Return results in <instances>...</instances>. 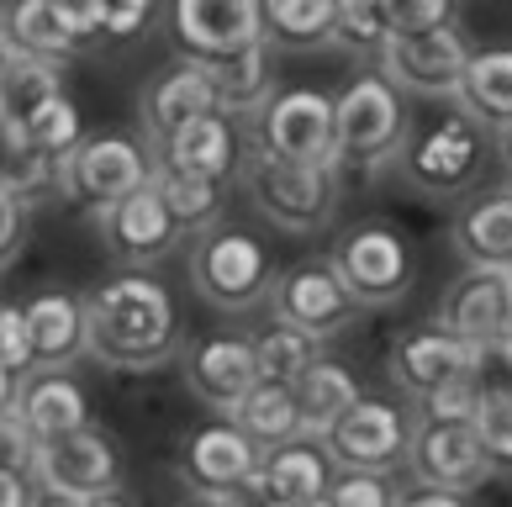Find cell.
Returning a JSON list of instances; mask_svg holds the SVG:
<instances>
[{"mask_svg":"<svg viewBox=\"0 0 512 507\" xmlns=\"http://www.w3.org/2000/svg\"><path fill=\"white\" fill-rule=\"evenodd\" d=\"M238 175H243V191H249L254 212L275 233H317L338 212V164H291L249 143Z\"/></svg>","mask_w":512,"mask_h":507,"instance_id":"7a4b0ae2","label":"cell"},{"mask_svg":"<svg viewBox=\"0 0 512 507\" xmlns=\"http://www.w3.org/2000/svg\"><path fill=\"white\" fill-rule=\"evenodd\" d=\"M32 507H80V502H69V497H59V492H43V486H37Z\"/></svg>","mask_w":512,"mask_h":507,"instance_id":"681fc988","label":"cell"},{"mask_svg":"<svg viewBox=\"0 0 512 507\" xmlns=\"http://www.w3.org/2000/svg\"><path fill=\"white\" fill-rule=\"evenodd\" d=\"M191 286L206 307L217 312H249L259 302H270V249L259 243L254 228L238 222H217L191 243Z\"/></svg>","mask_w":512,"mask_h":507,"instance_id":"277c9868","label":"cell"},{"mask_svg":"<svg viewBox=\"0 0 512 507\" xmlns=\"http://www.w3.org/2000/svg\"><path fill=\"white\" fill-rule=\"evenodd\" d=\"M301 507H328V497H322V502H301Z\"/></svg>","mask_w":512,"mask_h":507,"instance_id":"816d5d0a","label":"cell"},{"mask_svg":"<svg viewBox=\"0 0 512 507\" xmlns=\"http://www.w3.org/2000/svg\"><path fill=\"white\" fill-rule=\"evenodd\" d=\"M233 423L259 444V455L264 449H275V444H291L301 439V412H296V397H291V386H254L249 397L238 402L233 412Z\"/></svg>","mask_w":512,"mask_h":507,"instance_id":"4dcf8cb0","label":"cell"},{"mask_svg":"<svg viewBox=\"0 0 512 507\" xmlns=\"http://www.w3.org/2000/svg\"><path fill=\"white\" fill-rule=\"evenodd\" d=\"M32 497H37V481L32 476L0 471V507H32Z\"/></svg>","mask_w":512,"mask_h":507,"instance_id":"bcb514c9","label":"cell"},{"mask_svg":"<svg viewBox=\"0 0 512 507\" xmlns=\"http://www.w3.org/2000/svg\"><path fill=\"white\" fill-rule=\"evenodd\" d=\"M0 43L16 48L22 59H37V64H64L74 59V37L59 27V16H53L48 0H11L6 11H0Z\"/></svg>","mask_w":512,"mask_h":507,"instance_id":"83f0119b","label":"cell"},{"mask_svg":"<svg viewBox=\"0 0 512 507\" xmlns=\"http://www.w3.org/2000/svg\"><path fill=\"white\" fill-rule=\"evenodd\" d=\"M497 159H502V169L512 175V127H502V133H497Z\"/></svg>","mask_w":512,"mask_h":507,"instance_id":"c3c4849f","label":"cell"},{"mask_svg":"<svg viewBox=\"0 0 512 507\" xmlns=\"http://www.w3.org/2000/svg\"><path fill=\"white\" fill-rule=\"evenodd\" d=\"M412 138V111L407 96L396 90L381 69L359 74L344 85V96H333V143H338V169H375L402 159Z\"/></svg>","mask_w":512,"mask_h":507,"instance_id":"3957f363","label":"cell"},{"mask_svg":"<svg viewBox=\"0 0 512 507\" xmlns=\"http://www.w3.org/2000/svg\"><path fill=\"white\" fill-rule=\"evenodd\" d=\"M333 275L344 280L354 307H396L417 280V254L391 222H354L328 254Z\"/></svg>","mask_w":512,"mask_h":507,"instance_id":"5b68a950","label":"cell"},{"mask_svg":"<svg viewBox=\"0 0 512 507\" xmlns=\"http://www.w3.org/2000/svg\"><path fill=\"white\" fill-rule=\"evenodd\" d=\"M396 507H470V497L460 492H444V486H407Z\"/></svg>","mask_w":512,"mask_h":507,"instance_id":"f6af8a7d","label":"cell"},{"mask_svg":"<svg viewBox=\"0 0 512 507\" xmlns=\"http://www.w3.org/2000/svg\"><path fill=\"white\" fill-rule=\"evenodd\" d=\"M0 365L11 375L32 370V344H27V323H22V307L16 302H0Z\"/></svg>","mask_w":512,"mask_h":507,"instance_id":"7bdbcfd3","label":"cell"},{"mask_svg":"<svg viewBox=\"0 0 512 507\" xmlns=\"http://www.w3.org/2000/svg\"><path fill=\"white\" fill-rule=\"evenodd\" d=\"M180 312L159 275L117 270L85 291V354L106 370H159L180 354Z\"/></svg>","mask_w":512,"mask_h":507,"instance_id":"6da1fadb","label":"cell"},{"mask_svg":"<svg viewBox=\"0 0 512 507\" xmlns=\"http://www.w3.org/2000/svg\"><path fill=\"white\" fill-rule=\"evenodd\" d=\"M201 507H233V502H201Z\"/></svg>","mask_w":512,"mask_h":507,"instance_id":"f5cc1de1","label":"cell"},{"mask_svg":"<svg viewBox=\"0 0 512 507\" xmlns=\"http://www.w3.org/2000/svg\"><path fill=\"white\" fill-rule=\"evenodd\" d=\"M154 164L169 169V175H191V180L222 185L243 164V148H238L233 122H227L222 111H206V117H196L191 127H180V133L159 148Z\"/></svg>","mask_w":512,"mask_h":507,"instance_id":"cb8c5ba5","label":"cell"},{"mask_svg":"<svg viewBox=\"0 0 512 507\" xmlns=\"http://www.w3.org/2000/svg\"><path fill=\"white\" fill-rule=\"evenodd\" d=\"M154 185H159V196H164V206H169V217H175L180 238H185V233L201 238L206 228H217V222H222V185L191 180V175H169V169H159Z\"/></svg>","mask_w":512,"mask_h":507,"instance_id":"836d02e7","label":"cell"},{"mask_svg":"<svg viewBox=\"0 0 512 507\" xmlns=\"http://www.w3.org/2000/svg\"><path fill=\"white\" fill-rule=\"evenodd\" d=\"M154 175H159V164H154V154H148L143 138H132V133H90L59 164V191L74 206H90V212L101 217L106 206H117L122 196L154 185Z\"/></svg>","mask_w":512,"mask_h":507,"instance_id":"8992f818","label":"cell"},{"mask_svg":"<svg viewBox=\"0 0 512 507\" xmlns=\"http://www.w3.org/2000/svg\"><path fill=\"white\" fill-rule=\"evenodd\" d=\"M59 27L74 43H90V37H106V0H48Z\"/></svg>","mask_w":512,"mask_h":507,"instance_id":"b9f144b4","label":"cell"},{"mask_svg":"<svg viewBox=\"0 0 512 507\" xmlns=\"http://www.w3.org/2000/svg\"><path fill=\"white\" fill-rule=\"evenodd\" d=\"M80 507H132V502H122V492H111V497H96V502H80Z\"/></svg>","mask_w":512,"mask_h":507,"instance_id":"f907efd6","label":"cell"},{"mask_svg":"<svg viewBox=\"0 0 512 507\" xmlns=\"http://www.w3.org/2000/svg\"><path fill=\"white\" fill-rule=\"evenodd\" d=\"M32 481L43 486V492L69 497V502H96V497H111L122 486V455L101 428H80V434H69V439L37 444Z\"/></svg>","mask_w":512,"mask_h":507,"instance_id":"ac0fdd59","label":"cell"},{"mask_svg":"<svg viewBox=\"0 0 512 507\" xmlns=\"http://www.w3.org/2000/svg\"><path fill=\"white\" fill-rule=\"evenodd\" d=\"M96 222H101L106 254L117 259L122 270L159 265V259L175 254V243H180V228H175V217H169L159 185H143V191L122 196L117 206H106Z\"/></svg>","mask_w":512,"mask_h":507,"instance_id":"ffe728a7","label":"cell"},{"mask_svg":"<svg viewBox=\"0 0 512 507\" xmlns=\"http://www.w3.org/2000/svg\"><path fill=\"white\" fill-rule=\"evenodd\" d=\"M27 233H32V201L16 191H0V270L27 249Z\"/></svg>","mask_w":512,"mask_h":507,"instance_id":"ab89813d","label":"cell"},{"mask_svg":"<svg viewBox=\"0 0 512 507\" xmlns=\"http://www.w3.org/2000/svg\"><path fill=\"white\" fill-rule=\"evenodd\" d=\"M391 37H417V32H439L454 27V0H381Z\"/></svg>","mask_w":512,"mask_h":507,"instance_id":"f35d334b","label":"cell"},{"mask_svg":"<svg viewBox=\"0 0 512 507\" xmlns=\"http://www.w3.org/2000/svg\"><path fill=\"white\" fill-rule=\"evenodd\" d=\"M254 143L291 164H338L333 96L312 85H275V96L254 117Z\"/></svg>","mask_w":512,"mask_h":507,"instance_id":"52a82bcc","label":"cell"},{"mask_svg":"<svg viewBox=\"0 0 512 507\" xmlns=\"http://www.w3.org/2000/svg\"><path fill=\"white\" fill-rule=\"evenodd\" d=\"M264 43L270 48H328L333 43V0H264Z\"/></svg>","mask_w":512,"mask_h":507,"instance_id":"f546056e","label":"cell"},{"mask_svg":"<svg viewBox=\"0 0 512 507\" xmlns=\"http://www.w3.org/2000/svg\"><path fill=\"white\" fill-rule=\"evenodd\" d=\"M476 434H481L491 471H512V397H481Z\"/></svg>","mask_w":512,"mask_h":507,"instance_id":"74e56055","label":"cell"},{"mask_svg":"<svg viewBox=\"0 0 512 507\" xmlns=\"http://www.w3.org/2000/svg\"><path fill=\"white\" fill-rule=\"evenodd\" d=\"M333 43L349 53H375L381 59L391 43L386 6L381 0H333Z\"/></svg>","mask_w":512,"mask_h":507,"instance_id":"e575fe53","label":"cell"},{"mask_svg":"<svg viewBox=\"0 0 512 507\" xmlns=\"http://www.w3.org/2000/svg\"><path fill=\"white\" fill-rule=\"evenodd\" d=\"M175 43L196 64H227L264 43V0H175Z\"/></svg>","mask_w":512,"mask_h":507,"instance_id":"e0dca14e","label":"cell"},{"mask_svg":"<svg viewBox=\"0 0 512 507\" xmlns=\"http://www.w3.org/2000/svg\"><path fill=\"white\" fill-rule=\"evenodd\" d=\"M212 85H217V111L227 122L238 117H259L264 101L275 96V74H270V43H259L249 53L227 64H212Z\"/></svg>","mask_w":512,"mask_h":507,"instance_id":"f1b7e54d","label":"cell"},{"mask_svg":"<svg viewBox=\"0 0 512 507\" xmlns=\"http://www.w3.org/2000/svg\"><path fill=\"white\" fill-rule=\"evenodd\" d=\"M476 407H481V391H476L470 375H460V381H444L439 391L417 397L412 423H476Z\"/></svg>","mask_w":512,"mask_h":507,"instance_id":"d590c367","label":"cell"},{"mask_svg":"<svg viewBox=\"0 0 512 507\" xmlns=\"http://www.w3.org/2000/svg\"><path fill=\"white\" fill-rule=\"evenodd\" d=\"M454 249L465 265L481 270H512V191H486L454 217Z\"/></svg>","mask_w":512,"mask_h":507,"instance_id":"d4e9b609","label":"cell"},{"mask_svg":"<svg viewBox=\"0 0 512 507\" xmlns=\"http://www.w3.org/2000/svg\"><path fill=\"white\" fill-rule=\"evenodd\" d=\"M32 370H69L85 360V296L74 291H37L22 307Z\"/></svg>","mask_w":512,"mask_h":507,"instance_id":"603a6c76","label":"cell"},{"mask_svg":"<svg viewBox=\"0 0 512 507\" xmlns=\"http://www.w3.org/2000/svg\"><path fill=\"white\" fill-rule=\"evenodd\" d=\"M454 106H460V117L470 127H491V133L512 127V48L470 53L465 80L454 90Z\"/></svg>","mask_w":512,"mask_h":507,"instance_id":"484cf974","label":"cell"},{"mask_svg":"<svg viewBox=\"0 0 512 507\" xmlns=\"http://www.w3.org/2000/svg\"><path fill=\"white\" fill-rule=\"evenodd\" d=\"M407 444H412V418H407V407H396L386 397H359L322 434V449L333 455L338 471H386L391 476V465L407 460Z\"/></svg>","mask_w":512,"mask_h":507,"instance_id":"30bf717a","label":"cell"},{"mask_svg":"<svg viewBox=\"0 0 512 507\" xmlns=\"http://www.w3.org/2000/svg\"><path fill=\"white\" fill-rule=\"evenodd\" d=\"M16 418L37 444H53L90 428V397L69 370H27L16 386Z\"/></svg>","mask_w":512,"mask_h":507,"instance_id":"44dd1931","label":"cell"},{"mask_svg":"<svg viewBox=\"0 0 512 507\" xmlns=\"http://www.w3.org/2000/svg\"><path fill=\"white\" fill-rule=\"evenodd\" d=\"M270 312L275 323H286L296 333L328 344L354 323V296L344 291V280L333 275L328 259H301V265H286L270 286Z\"/></svg>","mask_w":512,"mask_h":507,"instance_id":"9c48e42d","label":"cell"},{"mask_svg":"<svg viewBox=\"0 0 512 507\" xmlns=\"http://www.w3.org/2000/svg\"><path fill=\"white\" fill-rule=\"evenodd\" d=\"M396 481L386 471H338L328 486V507H396Z\"/></svg>","mask_w":512,"mask_h":507,"instance_id":"8d00e7d4","label":"cell"},{"mask_svg":"<svg viewBox=\"0 0 512 507\" xmlns=\"http://www.w3.org/2000/svg\"><path fill=\"white\" fill-rule=\"evenodd\" d=\"M159 0H106V37H138Z\"/></svg>","mask_w":512,"mask_h":507,"instance_id":"ee69618b","label":"cell"},{"mask_svg":"<svg viewBox=\"0 0 512 507\" xmlns=\"http://www.w3.org/2000/svg\"><path fill=\"white\" fill-rule=\"evenodd\" d=\"M254 471H259V444L233 418L201 423L196 434H185L180 460H175L180 486L201 502H233Z\"/></svg>","mask_w":512,"mask_h":507,"instance_id":"ba28073f","label":"cell"},{"mask_svg":"<svg viewBox=\"0 0 512 507\" xmlns=\"http://www.w3.org/2000/svg\"><path fill=\"white\" fill-rule=\"evenodd\" d=\"M16 386H22V375H11L6 365H0V412L16 407Z\"/></svg>","mask_w":512,"mask_h":507,"instance_id":"7dc6e473","label":"cell"},{"mask_svg":"<svg viewBox=\"0 0 512 507\" xmlns=\"http://www.w3.org/2000/svg\"><path fill=\"white\" fill-rule=\"evenodd\" d=\"M386 370H391V381L417 402V397H428V391H439L444 381L470 375V349L460 344V338H449L439 323H423V328H412L391 344Z\"/></svg>","mask_w":512,"mask_h":507,"instance_id":"7402d4cb","label":"cell"},{"mask_svg":"<svg viewBox=\"0 0 512 507\" xmlns=\"http://www.w3.org/2000/svg\"><path fill=\"white\" fill-rule=\"evenodd\" d=\"M291 397H296V412H301V434L322 439L359 397H365V386H359V375L349 365L317 360V365L301 370V381L291 386Z\"/></svg>","mask_w":512,"mask_h":507,"instance_id":"4316f807","label":"cell"},{"mask_svg":"<svg viewBox=\"0 0 512 507\" xmlns=\"http://www.w3.org/2000/svg\"><path fill=\"white\" fill-rule=\"evenodd\" d=\"M217 111V85H212V64H196V59H169L143 80L138 90V127H143V143H154V154L191 127L196 117Z\"/></svg>","mask_w":512,"mask_h":507,"instance_id":"5bb4252c","label":"cell"},{"mask_svg":"<svg viewBox=\"0 0 512 507\" xmlns=\"http://www.w3.org/2000/svg\"><path fill=\"white\" fill-rule=\"evenodd\" d=\"M449 338L476 354L512 338V275L507 270H481L465 265V275H454L439 296V317H433Z\"/></svg>","mask_w":512,"mask_h":507,"instance_id":"8fae6325","label":"cell"},{"mask_svg":"<svg viewBox=\"0 0 512 507\" xmlns=\"http://www.w3.org/2000/svg\"><path fill=\"white\" fill-rule=\"evenodd\" d=\"M507 191H512V185H507Z\"/></svg>","mask_w":512,"mask_h":507,"instance_id":"db71d44e","label":"cell"},{"mask_svg":"<svg viewBox=\"0 0 512 507\" xmlns=\"http://www.w3.org/2000/svg\"><path fill=\"white\" fill-rule=\"evenodd\" d=\"M481 159H486L481 127H470L460 111L444 122H433L428 133H412L407 148H402L407 180L428 196H465L481 175Z\"/></svg>","mask_w":512,"mask_h":507,"instance_id":"4fadbf2b","label":"cell"},{"mask_svg":"<svg viewBox=\"0 0 512 507\" xmlns=\"http://www.w3.org/2000/svg\"><path fill=\"white\" fill-rule=\"evenodd\" d=\"M254 360H259V381L264 386H296L301 370L322 360V344L307 333H296L286 323H270L264 333H254Z\"/></svg>","mask_w":512,"mask_h":507,"instance_id":"d6a6232c","label":"cell"},{"mask_svg":"<svg viewBox=\"0 0 512 507\" xmlns=\"http://www.w3.org/2000/svg\"><path fill=\"white\" fill-rule=\"evenodd\" d=\"M407 471L417 486H444V492H460V497H476L497 476L481 449L476 423H412Z\"/></svg>","mask_w":512,"mask_h":507,"instance_id":"9a60e30c","label":"cell"},{"mask_svg":"<svg viewBox=\"0 0 512 507\" xmlns=\"http://www.w3.org/2000/svg\"><path fill=\"white\" fill-rule=\"evenodd\" d=\"M507 275H512V270H507Z\"/></svg>","mask_w":512,"mask_h":507,"instance_id":"11a10c76","label":"cell"},{"mask_svg":"<svg viewBox=\"0 0 512 507\" xmlns=\"http://www.w3.org/2000/svg\"><path fill=\"white\" fill-rule=\"evenodd\" d=\"M470 43L460 27L417 32V37H391L381 53V74L402 90V96H428V101H454V90L465 80Z\"/></svg>","mask_w":512,"mask_h":507,"instance_id":"d6986e66","label":"cell"},{"mask_svg":"<svg viewBox=\"0 0 512 507\" xmlns=\"http://www.w3.org/2000/svg\"><path fill=\"white\" fill-rule=\"evenodd\" d=\"M22 138H27V148L37 159H48L53 169H59L74 148L85 143V117H80V106L59 90V96H48L43 106H32L22 117Z\"/></svg>","mask_w":512,"mask_h":507,"instance_id":"1f68e13d","label":"cell"},{"mask_svg":"<svg viewBox=\"0 0 512 507\" xmlns=\"http://www.w3.org/2000/svg\"><path fill=\"white\" fill-rule=\"evenodd\" d=\"M185 386L201 407H212L217 418H233L238 402L259 386V360L249 333H201L180 349Z\"/></svg>","mask_w":512,"mask_h":507,"instance_id":"7c38bea8","label":"cell"},{"mask_svg":"<svg viewBox=\"0 0 512 507\" xmlns=\"http://www.w3.org/2000/svg\"><path fill=\"white\" fill-rule=\"evenodd\" d=\"M338 476L333 455L322 449V439H291L259 455V471L249 486L233 497V507H301V502H322Z\"/></svg>","mask_w":512,"mask_h":507,"instance_id":"2e32d148","label":"cell"},{"mask_svg":"<svg viewBox=\"0 0 512 507\" xmlns=\"http://www.w3.org/2000/svg\"><path fill=\"white\" fill-rule=\"evenodd\" d=\"M0 471H16V476H32L37 471V439L27 434V423L11 412H0Z\"/></svg>","mask_w":512,"mask_h":507,"instance_id":"60d3db41","label":"cell"}]
</instances>
